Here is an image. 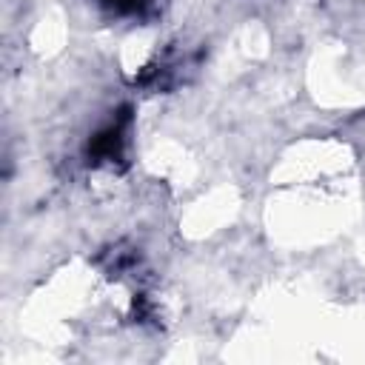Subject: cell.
Masks as SVG:
<instances>
[{"instance_id":"6da1fadb","label":"cell","mask_w":365,"mask_h":365,"mask_svg":"<svg viewBox=\"0 0 365 365\" xmlns=\"http://www.w3.org/2000/svg\"><path fill=\"white\" fill-rule=\"evenodd\" d=\"M120 145H123V125L120 123H111L108 128H103L94 143L88 145V151L97 157V160H114L120 154Z\"/></svg>"},{"instance_id":"7a4b0ae2","label":"cell","mask_w":365,"mask_h":365,"mask_svg":"<svg viewBox=\"0 0 365 365\" xmlns=\"http://www.w3.org/2000/svg\"><path fill=\"white\" fill-rule=\"evenodd\" d=\"M108 6H114V9H120V11H137L145 0H106Z\"/></svg>"}]
</instances>
